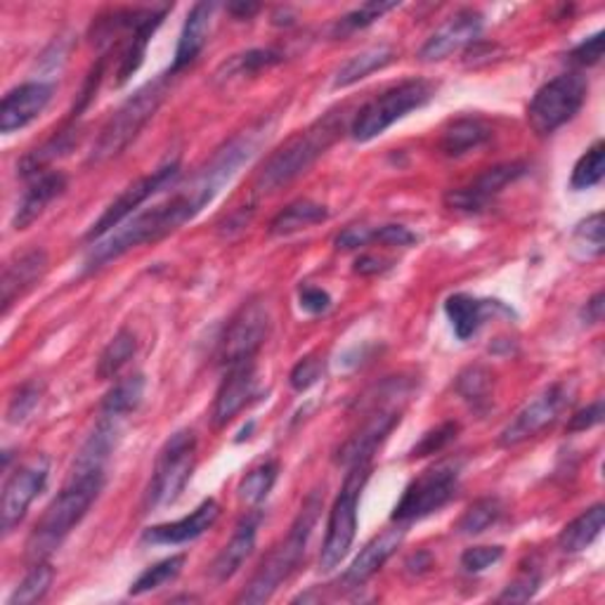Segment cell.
<instances>
[{"label": "cell", "mask_w": 605, "mask_h": 605, "mask_svg": "<svg viewBox=\"0 0 605 605\" xmlns=\"http://www.w3.org/2000/svg\"><path fill=\"white\" fill-rule=\"evenodd\" d=\"M261 520H263L261 511H248L237 523L232 539L223 546V552L216 556V560H213V565H211V577L216 579L218 584H223V582H227V579H232L234 575H237L242 565L253 554V549H256V537H258Z\"/></svg>", "instance_id": "obj_22"}, {"label": "cell", "mask_w": 605, "mask_h": 605, "mask_svg": "<svg viewBox=\"0 0 605 605\" xmlns=\"http://www.w3.org/2000/svg\"><path fill=\"white\" fill-rule=\"evenodd\" d=\"M605 525V506L603 504H594L592 509L582 511L575 520H570L565 528L560 530L556 544L563 554H579L592 546Z\"/></svg>", "instance_id": "obj_29"}, {"label": "cell", "mask_w": 605, "mask_h": 605, "mask_svg": "<svg viewBox=\"0 0 605 605\" xmlns=\"http://www.w3.org/2000/svg\"><path fill=\"white\" fill-rule=\"evenodd\" d=\"M492 138V128L482 119H457L442 130L440 138V152L447 159H459V156L471 154L474 149H480L487 140Z\"/></svg>", "instance_id": "obj_28"}, {"label": "cell", "mask_w": 605, "mask_h": 605, "mask_svg": "<svg viewBox=\"0 0 605 605\" xmlns=\"http://www.w3.org/2000/svg\"><path fill=\"white\" fill-rule=\"evenodd\" d=\"M329 218V211L322 204H315L310 199H299L282 208L270 223L272 237H289V234L308 230L318 223H324Z\"/></svg>", "instance_id": "obj_30"}, {"label": "cell", "mask_w": 605, "mask_h": 605, "mask_svg": "<svg viewBox=\"0 0 605 605\" xmlns=\"http://www.w3.org/2000/svg\"><path fill=\"white\" fill-rule=\"evenodd\" d=\"M173 78L175 76L170 71L159 74L154 81L135 90L128 100L109 116L90 149L88 164H105L128 149V145L138 138L143 128L152 121V116L164 105Z\"/></svg>", "instance_id": "obj_5"}, {"label": "cell", "mask_w": 605, "mask_h": 605, "mask_svg": "<svg viewBox=\"0 0 605 605\" xmlns=\"http://www.w3.org/2000/svg\"><path fill=\"white\" fill-rule=\"evenodd\" d=\"M52 92L55 86L43 81H31L8 90L3 103H0V133L10 135L36 121L50 105Z\"/></svg>", "instance_id": "obj_17"}, {"label": "cell", "mask_w": 605, "mask_h": 605, "mask_svg": "<svg viewBox=\"0 0 605 605\" xmlns=\"http://www.w3.org/2000/svg\"><path fill=\"white\" fill-rule=\"evenodd\" d=\"M374 242L386 246H412L419 242V237L404 225H381L374 227Z\"/></svg>", "instance_id": "obj_49"}, {"label": "cell", "mask_w": 605, "mask_h": 605, "mask_svg": "<svg viewBox=\"0 0 605 605\" xmlns=\"http://www.w3.org/2000/svg\"><path fill=\"white\" fill-rule=\"evenodd\" d=\"M603 41H605V33L598 31L594 36H589L587 41H582L573 52H570V60L575 65H582V67H594L601 62L603 57Z\"/></svg>", "instance_id": "obj_48"}, {"label": "cell", "mask_w": 605, "mask_h": 605, "mask_svg": "<svg viewBox=\"0 0 605 605\" xmlns=\"http://www.w3.org/2000/svg\"><path fill=\"white\" fill-rule=\"evenodd\" d=\"M197 466V436L189 428L173 433L154 461V471L145 490V511L164 509L178 501Z\"/></svg>", "instance_id": "obj_6"}, {"label": "cell", "mask_w": 605, "mask_h": 605, "mask_svg": "<svg viewBox=\"0 0 605 605\" xmlns=\"http://www.w3.org/2000/svg\"><path fill=\"white\" fill-rule=\"evenodd\" d=\"M501 514H504V506L497 497H482L463 511V516L457 523V533L463 537L482 535L485 530L492 528V525L501 518Z\"/></svg>", "instance_id": "obj_36"}, {"label": "cell", "mask_w": 605, "mask_h": 605, "mask_svg": "<svg viewBox=\"0 0 605 605\" xmlns=\"http://www.w3.org/2000/svg\"><path fill=\"white\" fill-rule=\"evenodd\" d=\"M65 189H67V175L60 170H43L33 175V178H29V187L25 189L22 199H19L14 208L12 227L27 230L57 197H62Z\"/></svg>", "instance_id": "obj_23"}, {"label": "cell", "mask_w": 605, "mask_h": 605, "mask_svg": "<svg viewBox=\"0 0 605 605\" xmlns=\"http://www.w3.org/2000/svg\"><path fill=\"white\" fill-rule=\"evenodd\" d=\"M218 10L216 3H197L183 25L180 38H178V48H175V60L170 65V74L178 76L185 71L189 65L197 62V57L202 55L206 41H208V31L213 22V12Z\"/></svg>", "instance_id": "obj_26"}, {"label": "cell", "mask_w": 605, "mask_h": 605, "mask_svg": "<svg viewBox=\"0 0 605 605\" xmlns=\"http://www.w3.org/2000/svg\"><path fill=\"white\" fill-rule=\"evenodd\" d=\"M221 516V506L216 499H204L197 509H194L189 516L164 523V525H154V528L145 530L143 541L154 544V546H178L199 539L204 533H208L213 525H216Z\"/></svg>", "instance_id": "obj_21"}, {"label": "cell", "mask_w": 605, "mask_h": 605, "mask_svg": "<svg viewBox=\"0 0 605 605\" xmlns=\"http://www.w3.org/2000/svg\"><path fill=\"white\" fill-rule=\"evenodd\" d=\"M345 128V111L336 109L324 114V119H318L305 130L296 133L289 138L277 152L267 156V162L256 175L253 189L258 194H270L294 183L299 175H303L320 156L334 145Z\"/></svg>", "instance_id": "obj_3"}, {"label": "cell", "mask_w": 605, "mask_h": 605, "mask_svg": "<svg viewBox=\"0 0 605 605\" xmlns=\"http://www.w3.org/2000/svg\"><path fill=\"white\" fill-rule=\"evenodd\" d=\"M436 97V86L423 78H412V81H402L386 92L377 95L355 114L353 124H350V135L355 143H369L383 135L396 121L404 119L409 111L421 109Z\"/></svg>", "instance_id": "obj_7"}, {"label": "cell", "mask_w": 605, "mask_h": 605, "mask_svg": "<svg viewBox=\"0 0 605 605\" xmlns=\"http://www.w3.org/2000/svg\"><path fill=\"white\" fill-rule=\"evenodd\" d=\"M50 476V461L38 457L31 463L17 468L3 485V499H0V528L3 535H12L19 523L25 520L33 499L43 492Z\"/></svg>", "instance_id": "obj_14"}, {"label": "cell", "mask_w": 605, "mask_h": 605, "mask_svg": "<svg viewBox=\"0 0 605 605\" xmlns=\"http://www.w3.org/2000/svg\"><path fill=\"white\" fill-rule=\"evenodd\" d=\"M52 579H55V570L50 563L46 560L33 563V568L14 587L12 596L8 598V605H33L38 601H43L52 587Z\"/></svg>", "instance_id": "obj_35"}, {"label": "cell", "mask_w": 605, "mask_h": 605, "mask_svg": "<svg viewBox=\"0 0 605 605\" xmlns=\"http://www.w3.org/2000/svg\"><path fill=\"white\" fill-rule=\"evenodd\" d=\"M251 162V152L246 145L237 140H227L216 149L206 166L194 175V180L175 192L166 202L156 204L143 213H135L126 223L111 230L107 237L95 242L88 251L84 270L97 272L114 263L116 258L126 256L128 251L162 242L168 234L178 232L183 225L194 221L199 213L218 197V192L225 189L237 173Z\"/></svg>", "instance_id": "obj_1"}, {"label": "cell", "mask_w": 605, "mask_h": 605, "mask_svg": "<svg viewBox=\"0 0 605 605\" xmlns=\"http://www.w3.org/2000/svg\"><path fill=\"white\" fill-rule=\"evenodd\" d=\"M178 178H180V164L178 162H168L162 168H156L154 173L145 175V178L135 180L105 208L103 216L92 223V227L86 232V240L92 242V244L100 242L103 237H107L111 230H116L121 223H126L130 216H135V211H138L149 197L159 194L162 189H166L168 185H173Z\"/></svg>", "instance_id": "obj_11"}, {"label": "cell", "mask_w": 605, "mask_h": 605, "mask_svg": "<svg viewBox=\"0 0 605 605\" xmlns=\"http://www.w3.org/2000/svg\"><path fill=\"white\" fill-rule=\"evenodd\" d=\"M525 173H528V166H525L523 162H509V164L492 166V168L482 170L478 178L468 185L447 192L445 204H447V208H452L457 213H468V216H474V213H482L495 204V199L506 187L520 180Z\"/></svg>", "instance_id": "obj_15"}, {"label": "cell", "mask_w": 605, "mask_h": 605, "mask_svg": "<svg viewBox=\"0 0 605 605\" xmlns=\"http://www.w3.org/2000/svg\"><path fill=\"white\" fill-rule=\"evenodd\" d=\"M282 62V55L275 50H248L244 55H234L230 62L223 65L225 76L223 78H232V76H251L258 74L267 67H275Z\"/></svg>", "instance_id": "obj_41"}, {"label": "cell", "mask_w": 605, "mask_h": 605, "mask_svg": "<svg viewBox=\"0 0 605 605\" xmlns=\"http://www.w3.org/2000/svg\"><path fill=\"white\" fill-rule=\"evenodd\" d=\"M256 396V360L225 367V379L213 402V421L216 426L230 423Z\"/></svg>", "instance_id": "obj_19"}, {"label": "cell", "mask_w": 605, "mask_h": 605, "mask_svg": "<svg viewBox=\"0 0 605 605\" xmlns=\"http://www.w3.org/2000/svg\"><path fill=\"white\" fill-rule=\"evenodd\" d=\"M372 242H374V227L353 225L339 234V237L334 240V246L339 251H355V248H362Z\"/></svg>", "instance_id": "obj_51"}, {"label": "cell", "mask_w": 605, "mask_h": 605, "mask_svg": "<svg viewBox=\"0 0 605 605\" xmlns=\"http://www.w3.org/2000/svg\"><path fill=\"white\" fill-rule=\"evenodd\" d=\"M480 31H482V14L476 10H461L455 17L447 19L436 33H431V38H428L423 48L419 50V60L440 62L452 52L478 41Z\"/></svg>", "instance_id": "obj_18"}, {"label": "cell", "mask_w": 605, "mask_h": 605, "mask_svg": "<svg viewBox=\"0 0 605 605\" xmlns=\"http://www.w3.org/2000/svg\"><path fill=\"white\" fill-rule=\"evenodd\" d=\"M396 8H400V3H383V0H377V3H364L339 19L336 27H334V36H348V33H355L360 29L372 27L377 19H381L383 14H388L390 10H396Z\"/></svg>", "instance_id": "obj_40"}, {"label": "cell", "mask_w": 605, "mask_h": 605, "mask_svg": "<svg viewBox=\"0 0 605 605\" xmlns=\"http://www.w3.org/2000/svg\"><path fill=\"white\" fill-rule=\"evenodd\" d=\"M227 10L237 19H248V17H253L261 10V6H256V3H232V6H227Z\"/></svg>", "instance_id": "obj_55"}, {"label": "cell", "mask_w": 605, "mask_h": 605, "mask_svg": "<svg viewBox=\"0 0 605 605\" xmlns=\"http://www.w3.org/2000/svg\"><path fill=\"white\" fill-rule=\"evenodd\" d=\"M605 296H603V291H598V294L584 305L582 310V322L584 324H598L603 320V310H605Z\"/></svg>", "instance_id": "obj_54"}, {"label": "cell", "mask_w": 605, "mask_h": 605, "mask_svg": "<svg viewBox=\"0 0 605 605\" xmlns=\"http://www.w3.org/2000/svg\"><path fill=\"white\" fill-rule=\"evenodd\" d=\"M119 419L103 417V421L95 426V431L76 455L71 471L74 474H88V471H107V461L114 455L116 445H119Z\"/></svg>", "instance_id": "obj_27"}, {"label": "cell", "mask_w": 605, "mask_h": 605, "mask_svg": "<svg viewBox=\"0 0 605 605\" xmlns=\"http://www.w3.org/2000/svg\"><path fill=\"white\" fill-rule=\"evenodd\" d=\"M390 267H393V261L374 256V253H364V256H360L355 261V272H358V275H364V277L381 275V272H386Z\"/></svg>", "instance_id": "obj_53"}, {"label": "cell", "mask_w": 605, "mask_h": 605, "mask_svg": "<svg viewBox=\"0 0 605 605\" xmlns=\"http://www.w3.org/2000/svg\"><path fill=\"white\" fill-rule=\"evenodd\" d=\"M145 388H147V381L143 374H133V377L116 381L103 400V417L124 419L130 412H135L145 398Z\"/></svg>", "instance_id": "obj_33"}, {"label": "cell", "mask_w": 605, "mask_h": 605, "mask_svg": "<svg viewBox=\"0 0 605 605\" xmlns=\"http://www.w3.org/2000/svg\"><path fill=\"white\" fill-rule=\"evenodd\" d=\"M107 482L105 471H88V474H69L67 485L60 490L43 511L41 520L33 525V533L27 541V556L38 563L55 554L65 539L71 535L78 523L86 518L95 499L100 497Z\"/></svg>", "instance_id": "obj_2"}, {"label": "cell", "mask_w": 605, "mask_h": 605, "mask_svg": "<svg viewBox=\"0 0 605 605\" xmlns=\"http://www.w3.org/2000/svg\"><path fill=\"white\" fill-rule=\"evenodd\" d=\"M270 331L267 308L261 301L244 303L234 315L221 339L218 360L223 367L256 360Z\"/></svg>", "instance_id": "obj_13"}, {"label": "cell", "mask_w": 605, "mask_h": 605, "mask_svg": "<svg viewBox=\"0 0 605 605\" xmlns=\"http://www.w3.org/2000/svg\"><path fill=\"white\" fill-rule=\"evenodd\" d=\"M400 419H402V409H396V407L377 409L360 431L341 447L336 455V463L350 468L362 461H372L377 447L390 436V431L400 423Z\"/></svg>", "instance_id": "obj_20"}, {"label": "cell", "mask_w": 605, "mask_h": 605, "mask_svg": "<svg viewBox=\"0 0 605 605\" xmlns=\"http://www.w3.org/2000/svg\"><path fill=\"white\" fill-rule=\"evenodd\" d=\"M393 57H396V52L390 48H386V46L358 52L355 57H350V60L336 71L334 88L339 90V88H348V86L362 81V78H367L369 74H374L379 69L388 67L390 62H393Z\"/></svg>", "instance_id": "obj_32"}, {"label": "cell", "mask_w": 605, "mask_h": 605, "mask_svg": "<svg viewBox=\"0 0 605 605\" xmlns=\"http://www.w3.org/2000/svg\"><path fill=\"white\" fill-rule=\"evenodd\" d=\"M575 390L568 386V381H558L539 393L533 402L525 404L516 419L499 433L501 447H518L528 442L530 438H537L546 428H552L565 409L570 407Z\"/></svg>", "instance_id": "obj_12"}, {"label": "cell", "mask_w": 605, "mask_h": 605, "mask_svg": "<svg viewBox=\"0 0 605 605\" xmlns=\"http://www.w3.org/2000/svg\"><path fill=\"white\" fill-rule=\"evenodd\" d=\"M322 372H324V360L318 355H305L303 360L296 362L294 369H291L289 383L291 388L299 390V393H303V390L312 388L322 379Z\"/></svg>", "instance_id": "obj_47"}, {"label": "cell", "mask_w": 605, "mask_h": 605, "mask_svg": "<svg viewBox=\"0 0 605 605\" xmlns=\"http://www.w3.org/2000/svg\"><path fill=\"white\" fill-rule=\"evenodd\" d=\"M587 92H589L587 78L577 71L552 78V81L544 84L530 100L528 107L530 128L539 135V138L556 133L579 114L584 100H587Z\"/></svg>", "instance_id": "obj_10"}, {"label": "cell", "mask_w": 605, "mask_h": 605, "mask_svg": "<svg viewBox=\"0 0 605 605\" xmlns=\"http://www.w3.org/2000/svg\"><path fill=\"white\" fill-rule=\"evenodd\" d=\"M457 433H459V423H455V421H445V423H440L438 428H433V431H428V433L414 445V450L409 452V457H412V459H421V457L438 455V452L445 450L447 445L457 440Z\"/></svg>", "instance_id": "obj_43"}, {"label": "cell", "mask_w": 605, "mask_h": 605, "mask_svg": "<svg viewBox=\"0 0 605 605\" xmlns=\"http://www.w3.org/2000/svg\"><path fill=\"white\" fill-rule=\"evenodd\" d=\"M501 312V315H514L511 308H506L501 301L492 299H476L471 294H455L445 301V315L452 322L455 336L459 341L474 339L485 320Z\"/></svg>", "instance_id": "obj_24"}, {"label": "cell", "mask_w": 605, "mask_h": 605, "mask_svg": "<svg viewBox=\"0 0 605 605\" xmlns=\"http://www.w3.org/2000/svg\"><path fill=\"white\" fill-rule=\"evenodd\" d=\"M41 393H43V388L38 386L36 381L19 386L14 393L10 396V402H8V412H6L8 421L10 423H22L33 412L36 404L41 402Z\"/></svg>", "instance_id": "obj_42"}, {"label": "cell", "mask_w": 605, "mask_h": 605, "mask_svg": "<svg viewBox=\"0 0 605 605\" xmlns=\"http://www.w3.org/2000/svg\"><path fill=\"white\" fill-rule=\"evenodd\" d=\"M277 474H280V463L272 459L258 463L256 468H251L240 482V499L251 506L265 501V497L277 482Z\"/></svg>", "instance_id": "obj_38"}, {"label": "cell", "mask_w": 605, "mask_h": 605, "mask_svg": "<svg viewBox=\"0 0 605 605\" xmlns=\"http://www.w3.org/2000/svg\"><path fill=\"white\" fill-rule=\"evenodd\" d=\"M541 584V575L537 570H523L514 582L506 584V589L499 594L501 603H525L530 601Z\"/></svg>", "instance_id": "obj_45"}, {"label": "cell", "mask_w": 605, "mask_h": 605, "mask_svg": "<svg viewBox=\"0 0 605 605\" xmlns=\"http://www.w3.org/2000/svg\"><path fill=\"white\" fill-rule=\"evenodd\" d=\"M369 476H372V461L348 468L345 482L326 520V537L320 554V568L324 573L339 568L341 560L350 554V546H353L358 535V506Z\"/></svg>", "instance_id": "obj_8"}, {"label": "cell", "mask_w": 605, "mask_h": 605, "mask_svg": "<svg viewBox=\"0 0 605 605\" xmlns=\"http://www.w3.org/2000/svg\"><path fill=\"white\" fill-rule=\"evenodd\" d=\"M492 388H495L492 372L480 364L466 367L455 381V390L459 398L478 414H485L487 409L492 407Z\"/></svg>", "instance_id": "obj_31"}, {"label": "cell", "mask_w": 605, "mask_h": 605, "mask_svg": "<svg viewBox=\"0 0 605 605\" xmlns=\"http://www.w3.org/2000/svg\"><path fill=\"white\" fill-rule=\"evenodd\" d=\"M575 246L587 253V258L603 256V213H594V216L577 225Z\"/></svg>", "instance_id": "obj_44"}, {"label": "cell", "mask_w": 605, "mask_h": 605, "mask_svg": "<svg viewBox=\"0 0 605 605\" xmlns=\"http://www.w3.org/2000/svg\"><path fill=\"white\" fill-rule=\"evenodd\" d=\"M135 350H138V341H135V334L128 329H121L119 334H116L107 343L100 360H97V377L114 379L133 360Z\"/></svg>", "instance_id": "obj_34"}, {"label": "cell", "mask_w": 605, "mask_h": 605, "mask_svg": "<svg viewBox=\"0 0 605 605\" xmlns=\"http://www.w3.org/2000/svg\"><path fill=\"white\" fill-rule=\"evenodd\" d=\"M404 533H407V525H398V528L386 530L369 541L360 552V556L350 563L345 575L341 577L343 587L348 589L362 587L369 577H374L383 568L386 560L398 552V546L404 541Z\"/></svg>", "instance_id": "obj_25"}, {"label": "cell", "mask_w": 605, "mask_h": 605, "mask_svg": "<svg viewBox=\"0 0 605 605\" xmlns=\"http://www.w3.org/2000/svg\"><path fill=\"white\" fill-rule=\"evenodd\" d=\"M603 421V400H596L594 404L579 409V412L570 419L568 423V431L570 433H582V431H589V428L598 426Z\"/></svg>", "instance_id": "obj_52"}, {"label": "cell", "mask_w": 605, "mask_h": 605, "mask_svg": "<svg viewBox=\"0 0 605 605\" xmlns=\"http://www.w3.org/2000/svg\"><path fill=\"white\" fill-rule=\"evenodd\" d=\"M320 511H322V492L315 490L305 497L289 535L263 558L256 575L251 577L248 587L240 594L237 598L240 603H265L275 596V592L282 587V582H286L291 573L301 565L308 539L318 525Z\"/></svg>", "instance_id": "obj_4"}, {"label": "cell", "mask_w": 605, "mask_h": 605, "mask_svg": "<svg viewBox=\"0 0 605 605\" xmlns=\"http://www.w3.org/2000/svg\"><path fill=\"white\" fill-rule=\"evenodd\" d=\"M459 480H461L459 459H445L433 463L431 468H426L419 478L407 485V490L402 492L390 518L398 525H409L438 514L442 506H447L457 497Z\"/></svg>", "instance_id": "obj_9"}, {"label": "cell", "mask_w": 605, "mask_h": 605, "mask_svg": "<svg viewBox=\"0 0 605 605\" xmlns=\"http://www.w3.org/2000/svg\"><path fill=\"white\" fill-rule=\"evenodd\" d=\"M48 253L43 248H29L14 256L3 267V280H0V303H3V315L10 308L25 299L48 275Z\"/></svg>", "instance_id": "obj_16"}, {"label": "cell", "mask_w": 605, "mask_h": 605, "mask_svg": "<svg viewBox=\"0 0 605 605\" xmlns=\"http://www.w3.org/2000/svg\"><path fill=\"white\" fill-rule=\"evenodd\" d=\"M299 303H301V310L308 312V315H322V312L331 308V296L320 286L305 284L299 291Z\"/></svg>", "instance_id": "obj_50"}, {"label": "cell", "mask_w": 605, "mask_h": 605, "mask_svg": "<svg viewBox=\"0 0 605 605\" xmlns=\"http://www.w3.org/2000/svg\"><path fill=\"white\" fill-rule=\"evenodd\" d=\"M603 173H605V145H603V140H596L587 152L579 156V162L575 164L570 187L577 192L592 189L603 180Z\"/></svg>", "instance_id": "obj_39"}, {"label": "cell", "mask_w": 605, "mask_h": 605, "mask_svg": "<svg viewBox=\"0 0 605 605\" xmlns=\"http://www.w3.org/2000/svg\"><path fill=\"white\" fill-rule=\"evenodd\" d=\"M504 558V546H471L461 554V568L471 575H478L492 568Z\"/></svg>", "instance_id": "obj_46"}, {"label": "cell", "mask_w": 605, "mask_h": 605, "mask_svg": "<svg viewBox=\"0 0 605 605\" xmlns=\"http://www.w3.org/2000/svg\"><path fill=\"white\" fill-rule=\"evenodd\" d=\"M183 565H185V554L170 556L149 565V568L130 584V596H145L149 592L166 587V584L178 579V575L183 573Z\"/></svg>", "instance_id": "obj_37"}]
</instances>
